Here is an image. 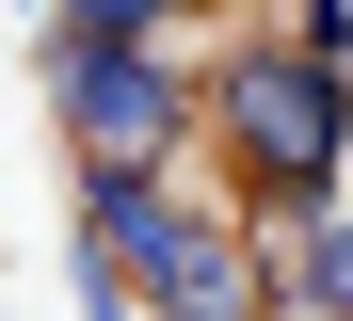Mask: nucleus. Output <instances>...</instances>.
I'll return each mask as SVG.
<instances>
[{
  "label": "nucleus",
  "instance_id": "f03ea898",
  "mask_svg": "<svg viewBox=\"0 0 353 321\" xmlns=\"http://www.w3.org/2000/svg\"><path fill=\"white\" fill-rule=\"evenodd\" d=\"M48 128H65L81 177H161L193 161V48L161 32H48Z\"/></svg>",
  "mask_w": 353,
  "mask_h": 321
},
{
  "label": "nucleus",
  "instance_id": "6e6552de",
  "mask_svg": "<svg viewBox=\"0 0 353 321\" xmlns=\"http://www.w3.org/2000/svg\"><path fill=\"white\" fill-rule=\"evenodd\" d=\"M209 17H241V32H257V17H273V0H209Z\"/></svg>",
  "mask_w": 353,
  "mask_h": 321
},
{
  "label": "nucleus",
  "instance_id": "f257e3e1",
  "mask_svg": "<svg viewBox=\"0 0 353 321\" xmlns=\"http://www.w3.org/2000/svg\"><path fill=\"white\" fill-rule=\"evenodd\" d=\"M193 161L257 209V241L321 225L353 193V64L289 48V32H241L225 64H193Z\"/></svg>",
  "mask_w": 353,
  "mask_h": 321
},
{
  "label": "nucleus",
  "instance_id": "7ed1b4c3",
  "mask_svg": "<svg viewBox=\"0 0 353 321\" xmlns=\"http://www.w3.org/2000/svg\"><path fill=\"white\" fill-rule=\"evenodd\" d=\"M145 321H273V241H257L241 193H209V209L145 257Z\"/></svg>",
  "mask_w": 353,
  "mask_h": 321
},
{
  "label": "nucleus",
  "instance_id": "423d86ee",
  "mask_svg": "<svg viewBox=\"0 0 353 321\" xmlns=\"http://www.w3.org/2000/svg\"><path fill=\"white\" fill-rule=\"evenodd\" d=\"M257 32H289V48H337V64H353V0H273Z\"/></svg>",
  "mask_w": 353,
  "mask_h": 321
},
{
  "label": "nucleus",
  "instance_id": "20e7f679",
  "mask_svg": "<svg viewBox=\"0 0 353 321\" xmlns=\"http://www.w3.org/2000/svg\"><path fill=\"white\" fill-rule=\"evenodd\" d=\"M209 193H193V161H161V177H81V273H112V289H145V257L193 225Z\"/></svg>",
  "mask_w": 353,
  "mask_h": 321
},
{
  "label": "nucleus",
  "instance_id": "39448f33",
  "mask_svg": "<svg viewBox=\"0 0 353 321\" xmlns=\"http://www.w3.org/2000/svg\"><path fill=\"white\" fill-rule=\"evenodd\" d=\"M65 17H81V32H161V48H176L209 0H65Z\"/></svg>",
  "mask_w": 353,
  "mask_h": 321
},
{
  "label": "nucleus",
  "instance_id": "0eeeda50",
  "mask_svg": "<svg viewBox=\"0 0 353 321\" xmlns=\"http://www.w3.org/2000/svg\"><path fill=\"white\" fill-rule=\"evenodd\" d=\"M81 289H97V305H81V321H145V289H112V273H81Z\"/></svg>",
  "mask_w": 353,
  "mask_h": 321
}]
</instances>
